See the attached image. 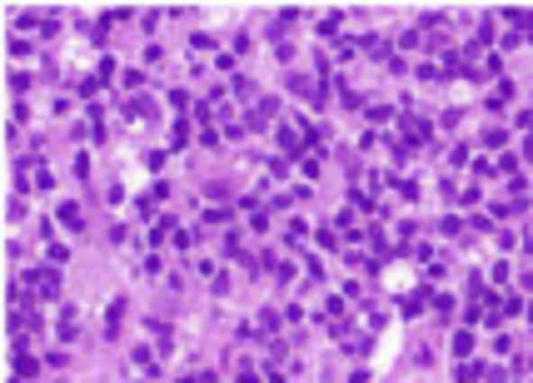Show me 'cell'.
Segmentation results:
<instances>
[]
</instances>
